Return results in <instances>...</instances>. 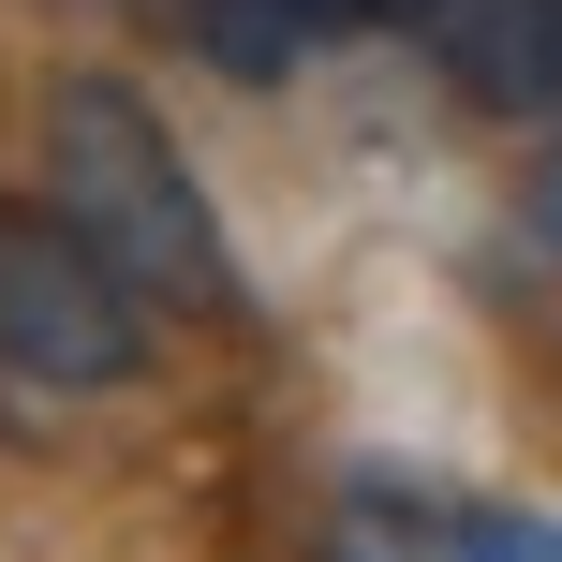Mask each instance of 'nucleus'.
<instances>
[{"mask_svg": "<svg viewBox=\"0 0 562 562\" xmlns=\"http://www.w3.org/2000/svg\"><path fill=\"white\" fill-rule=\"evenodd\" d=\"M45 193L75 207L164 311H252V296H237V252H223V207H207V178H193V148L164 134V104H148L134 75H104V59L45 75Z\"/></svg>", "mask_w": 562, "mask_h": 562, "instance_id": "1", "label": "nucleus"}, {"mask_svg": "<svg viewBox=\"0 0 562 562\" xmlns=\"http://www.w3.org/2000/svg\"><path fill=\"white\" fill-rule=\"evenodd\" d=\"M148 311H164V296H148L59 193L0 207V370H15V385H45V400L134 385V370H148Z\"/></svg>", "mask_w": 562, "mask_h": 562, "instance_id": "2", "label": "nucleus"}, {"mask_svg": "<svg viewBox=\"0 0 562 562\" xmlns=\"http://www.w3.org/2000/svg\"><path fill=\"white\" fill-rule=\"evenodd\" d=\"M400 30L474 119H562V0H400Z\"/></svg>", "mask_w": 562, "mask_h": 562, "instance_id": "3", "label": "nucleus"}, {"mask_svg": "<svg viewBox=\"0 0 562 562\" xmlns=\"http://www.w3.org/2000/svg\"><path fill=\"white\" fill-rule=\"evenodd\" d=\"M340 533H400V548H518V562H562V518H518V504H445V488H385V474L340 504Z\"/></svg>", "mask_w": 562, "mask_h": 562, "instance_id": "4", "label": "nucleus"}, {"mask_svg": "<svg viewBox=\"0 0 562 562\" xmlns=\"http://www.w3.org/2000/svg\"><path fill=\"white\" fill-rule=\"evenodd\" d=\"M533 237L562 252V148H548V178H533Z\"/></svg>", "mask_w": 562, "mask_h": 562, "instance_id": "5", "label": "nucleus"}]
</instances>
